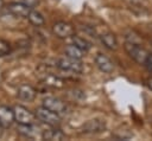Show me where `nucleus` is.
<instances>
[{
    "instance_id": "nucleus-1",
    "label": "nucleus",
    "mask_w": 152,
    "mask_h": 141,
    "mask_svg": "<svg viewBox=\"0 0 152 141\" xmlns=\"http://www.w3.org/2000/svg\"><path fill=\"white\" fill-rule=\"evenodd\" d=\"M12 109L14 114V121L18 122V124H33L36 122V115L31 113L27 108L17 104Z\"/></svg>"
},
{
    "instance_id": "nucleus-2",
    "label": "nucleus",
    "mask_w": 152,
    "mask_h": 141,
    "mask_svg": "<svg viewBox=\"0 0 152 141\" xmlns=\"http://www.w3.org/2000/svg\"><path fill=\"white\" fill-rule=\"evenodd\" d=\"M34 115H36V117L39 121H42L43 123H46V124H49L51 127H56V126H58L61 123L59 115L56 114V113H53V111H51V110H49L45 107L37 108Z\"/></svg>"
},
{
    "instance_id": "nucleus-3",
    "label": "nucleus",
    "mask_w": 152,
    "mask_h": 141,
    "mask_svg": "<svg viewBox=\"0 0 152 141\" xmlns=\"http://www.w3.org/2000/svg\"><path fill=\"white\" fill-rule=\"evenodd\" d=\"M57 65L59 69H62L63 71H70V72H81L83 70V64L81 62V59H76V58H71V57H63L59 58L57 62Z\"/></svg>"
},
{
    "instance_id": "nucleus-4",
    "label": "nucleus",
    "mask_w": 152,
    "mask_h": 141,
    "mask_svg": "<svg viewBox=\"0 0 152 141\" xmlns=\"http://www.w3.org/2000/svg\"><path fill=\"white\" fill-rule=\"evenodd\" d=\"M125 49H126L127 53L129 55V57L139 64H144V62L146 60V58L148 56V52L145 49H142L141 46H139L138 44L127 43L125 45Z\"/></svg>"
},
{
    "instance_id": "nucleus-5",
    "label": "nucleus",
    "mask_w": 152,
    "mask_h": 141,
    "mask_svg": "<svg viewBox=\"0 0 152 141\" xmlns=\"http://www.w3.org/2000/svg\"><path fill=\"white\" fill-rule=\"evenodd\" d=\"M52 32L56 37L64 39V38L72 37L75 33V28L71 24H69L66 21H57L52 26Z\"/></svg>"
},
{
    "instance_id": "nucleus-6",
    "label": "nucleus",
    "mask_w": 152,
    "mask_h": 141,
    "mask_svg": "<svg viewBox=\"0 0 152 141\" xmlns=\"http://www.w3.org/2000/svg\"><path fill=\"white\" fill-rule=\"evenodd\" d=\"M43 107L48 108L49 110L56 113V114H64L66 110L65 103L63 101H61L57 97H52V96H48L43 100Z\"/></svg>"
},
{
    "instance_id": "nucleus-7",
    "label": "nucleus",
    "mask_w": 152,
    "mask_h": 141,
    "mask_svg": "<svg viewBox=\"0 0 152 141\" xmlns=\"http://www.w3.org/2000/svg\"><path fill=\"white\" fill-rule=\"evenodd\" d=\"M106 129V123L104 121L102 120H99V118H93V120H89L87 121L83 127H82V130L83 133H87V134H96V133H101Z\"/></svg>"
},
{
    "instance_id": "nucleus-8",
    "label": "nucleus",
    "mask_w": 152,
    "mask_h": 141,
    "mask_svg": "<svg viewBox=\"0 0 152 141\" xmlns=\"http://www.w3.org/2000/svg\"><path fill=\"white\" fill-rule=\"evenodd\" d=\"M14 122L13 109L7 105H0V126L2 128H8Z\"/></svg>"
},
{
    "instance_id": "nucleus-9",
    "label": "nucleus",
    "mask_w": 152,
    "mask_h": 141,
    "mask_svg": "<svg viewBox=\"0 0 152 141\" xmlns=\"http://www.w3.org/2000/svg\"><path fill=\"white\" fill-rule=\"evenodd\" d=\"M8 12L17 15V17H21V18H27L30 11H31V7H28L27 5H25L24 2L19 1V2H12L8 5L7 7Z\"/></svg>"
},
{
    "instance_id": "nucleus-10",
    "label": "nucleus",
    "mask_w": 152,
    "mask_h": 141,
    "mask_svg": "<svg viewBox=\"0 0 152 141\" xmlns=\"http://www.w3.org/2000/svg\"><path fill=\"white\" fill-rule=\"evenodd\" d=\"M95 64H96V66L102 72H106V73L112 72L113 69H114V65H113L112 60L107 56H104L102 53H97L96 55V57H95Z\"/></svg>"
},
{
    "instance_id": "nucleus-11",
    "label": "nucleus",
    "mask_w": 152,
    "mask_h": 141,
    "mask_svg": "<svg viewBox=\"0 0 152 141\" xmlns=\"http://www.w3.org/2000/svg\"><path fill=\"white\" fill-rule=\"evenodd\" d=\"M18 97H19L21 101L31 102V101H33V98L36 97V90H34L31 85H27V84L20 85L19 89H18Z\"/></svg>"
},
{
    "instance_id": "nucleus-12",
    "label": "nucleus",
    "mask_w": 152,
    "mask_h": 141,
    "mask_svg": "<svg viewBox=\"0 0 152 141\" xmlns=\"http://www.w3.org/2000/svg\"><path fill=\"white\" fill-rule=\"evenodd\" d=\"M42 137L44 140H49V141H59V140L65 139V134L57 128H52V129L44 130L42 133Z\"/></svg>"
},
{
    "instance_id": "nucleus-13",
    "label": "nucleus",
    "mask_w": 152,
    "mask_h": 141,
    "mask_svg": "<svg viewBox=\"0 0 152 141\" xmlns=\"http://www.w3.org/2000/svg\"><path fill=\"white\" fill-rule=\"evenodd\" d=\"M38 128L34 126V123L33 124H19V127H18V132L23 135V136H25V137H36L37 135H38Z\"/></svg>"
},
{
    "instance_id": "nucleus-14",
    "label": "nucleus",
    "mask_w": 152,
    "mask_h": 141,
    "mask_svg": "<svg viewBox=\"0 0 152 141\" xmlns=\"http://www.w3.org/2000/svg\"><path fill=\"white\" fill-rule=\"evenodd\" d=\"M101 41H102V44H103L107 49H109V50H116V49H118V39H116V37H115L113 33H110V32H107V33L102 34V36H101Z\"/></svg>"
},
{
    "instance_id": "nucleus-15",
    "label": "nucleus",
    "mask_w": 152,
    "mask_h": 141,
    "mask_svg": "<svg viewBox=\"0 0 152 141\" xmlns=\"http://www.w3.org/2000/svg\"><path fill=\"white\" fill-rule=\"evenodd\" d=\"M27 19H28V21H30L32 25H34V26H42V25H44V23H45V19H44V17L42 15V13H39L38 11L32 9V8H31V11H30V13H28V15H27Z\"/></svg>"
},
{
    "instance_id": "nucleus-16",
    "label": "nucleus",
    "mask_w": 152,
    "mask_h": 141,
    "mask_svg": "<svg viewBox=\"0 0 152 141\" xmlns=\"http://www.w3.org/2000/svg\"><path fill=\"white\" fill-rule=\"evenodd\" d=\"M64 53H65V56L71 57V58H76V59H81V58L84 56V51H82L81 49H78V47L75 46L74 44L65 46Z\"/></svg>"
},
{
    "instance_id": "nucleus-17",
    "label": "nucleus",
    "mask_w": 152,
    "mask_h": 141,
    "mask_svg": "<svg viewBox=\"0 0 152 141\" xmlns=\"http://www.w3.org/2000/svg\"><path fill=\"white\" fill-rule=\"evenodd\" d=\"M71 38H72V44H74L75 46H77L78 49H81L82 51L87 52V51L90 49V44H89L84 38L78 37V36H72Z\"/></svg>"
},
{
    "instance_id": "nucleus-18",
    "label": "nucleus",
    "mask_w": 152,
    "mask_h": 141,
    "mask_svg": "<svg viewBox=\"0 0 152 141\" xmlns=\"http://www.w3.org/2000/svg\"><path fill=\"white\" fill-rule=\"evenodd\" d=\"M44 82L46 85H50V86H53V88H61L63 86V81L53 75H48L45 78H44Z\"/></svg>"
},
{
    "instance_id": "nucleus-19",
    "label": "nucleus",
    "mask_w": 152,
    "mask_h": 141,
    "mask_svg": "<svg viewBox=\"0 0 152 141\" xmlns=\"http://www.w3.org/2000/svg\"><path fill=\"white\" fill-rule=\"evenodd\" d=\"M11 52V46L6 40L0 39V57H4Z\"/></svg>"
},
{
    "instance_id": "nucleus-20",
    "label": "nucleus",
    "mask_w": 152,
    "mask_h": 141,
    "mask_svg": "<svg viewBox=\"0 0 152 141\" xmlns=\"http://www.w3.org/2000/svg\"><path fill=\"white\" fill-rule=\"evenodd\" d=\"M142 65H145V68L150 72H152V53H148V56H147V58H146V60L144 62Z\"/></svg>"
},
{
    "instance_id": "nucleus-21",
    "label": "nucleus",
    "mask_w": 152,
    "mask_h": 141,
    "mask_svg": "<svg viewBox=\"0 0 152 141\" xmlns=\"http://www.w3.org/2000/svg\"><path fill=\"white\" fill-rule=\"evenodd\" d=\"M21 2H24L25 5H27L28 7H34L37 4H38V0H20Z\"/></svg>"
},
{
    "instance_id": "nucleus-22",
    "label": "nucleus",
    "mask_w": 152,
    "mask_h": 141,
    "mask_svg": "<svg viewBox=\"0 0 152 141\" xmlns=\"http://www.w3.org/2000/svg\"><path fill=\"white\" fill-rule=\"evenodd\" d=\"M146 85L148 86V89L152 90V77H148V78L146 79Z\"/></svg>"
},
{
    "instance_id": "nucleus-23",
    "label": "nucleus",
    "mask_w": 152,
    "mask_h": 141,
    "mask_svg": "<svg viewBox=\"0 0 152 141\" xmlns=\"http://www.w3.org/2000/svg\"><path fill=\"white\" fill-rule=\"evenodd\" d=\"M2 6H4V0H0V9L2 8Z\"/></svg>"
},
{
    "instance_id": "nucleus-24",
    "label": "nucleus",
    "mask_w": 152,
    "mask_h": 141,
    "mask_svg": "<svg viewBox=\"0 0 152 141\" xmlns=\"http://www.w3.org/2000/svg\"><path fill=\"white\" fill-rule=\"evenodd\" d=\"M2 129H4V128L0 126V137H1V135H2Z\"/></svg>"
},
{
    "instance_id": "nucleus-25",
    "label": "nucleus",
    "mask_w": 152,
    "mask_h": 141,
    "mask_svg": "<svg viewBox=\"0 0 152 141\" xmlns=\"http://www.w3.org/2000/svg\"><path fill=\"white\" fill-rule=\"evenodd\" d=\"M151 47H152V45H151Z\"/></svg>"
}]
</instances>
